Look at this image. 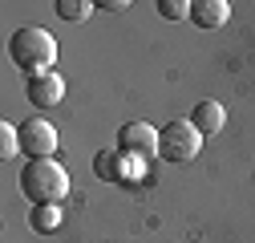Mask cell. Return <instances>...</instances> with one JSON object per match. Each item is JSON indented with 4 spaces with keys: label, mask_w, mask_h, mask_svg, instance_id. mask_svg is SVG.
I'll return each instance as SVG.
<instances>
[{
    "label": "cell",
    "mask_w": 255,
    "mask_h": 243,
    "mask_svg": "<svg viewBox=\"0 0 255 243\" xmlns=\"http://www.w3.org/2000/svg\"><path fill=\"white\" fill-rule=\"evenodd\" d=\"M166 20H190V0H158L154 4Z\"/></svg>",
    "instance_id": "cell-12"
},
{
    "label": "cell",
    "mask_w": 255,
    "mask_h": 243,
    "mask_svg": "<svg viewBox=\"0 0 255 243\" xmlns=\"http://www.w3.org/2000/svg\"><path fill=\"white\" fill-rule=\"evenodd\" d=\"M227 20H231V4H227V0H190V24L223 28Z\"/></svg>",
    "instance_id": "cell-7"
},
{
    "label": "cell",
    "mask_w": 255,
    "mask_h": 243,
    "mask_svg": "<svg viewBox=\"0 0 255 243\" xmlns=\"http://www.w3.org/2000/svg\"><path fill=\"white\" fill-rule=\"evenodd\" d=\"M24 94H28V102H33L37 110H53V106H61V98H65V81H61V73H41V77L24 81Z\"/></svg>",
    "instance_id": "cell-6"
},
{
    "label": "cell",
    "mask_w": 255,
    "mask_h": 243,
    "mask_svg": "<svg viewBox=\"0 0 255 243\" xmlns=\"http://www.w3.org/2000/svg\"><path fill=\"white\" fill-rule=\"evenodd\" d=\"M93 8H106V12H122V8H130V0H98Z\"/></svg>",
    "instance_id": "cell-14"
},
{
    "label": "cell",
    "mask_w": 255,
    "mask_h": 243,
    "mask_svg": "<svg viewBox=\"0 0 255 243\" xmlns=\"http://www.w3.org/2000/svg\"><path fill=\"white\" fill-rule=\"evenodd\" d=\"M28 227L41 231V235L57 231L61 227V207H33V211H28Z\"/></svg>",
    "instance_id": "cell-9"
},
{
    "label": "cell",
    "mask_w": 255,
    "mask_h": 243,
    "mask_svg": "<svg viewBox=\"0 0 255 243\" xmlns=\"http://www.w3.org/2000/svg\"><path fill=\"white\" fill-rule=\"evenodd\" d=\"M20 195L33 207H61L69 195V170L57 158H37L20 170Z\"/></svg>",
    "instance_id": "cell-2"
},
{
    "label": "cell",
    "mask_w": 255,
    "mask_h": 243,
    "mask_svg": "<svg viewBox=\"0 0 255 243\" xmlns=\"http://www.w3.org/2000/svg\"><path fill=\"white\" fill-rule=\"evenodd\" d=\"M199 150H203V134L190 126L186 118H174V122H166V126L158 130V158L182 166V162L195 158Z\"/></svg>",
    "instance_id": "cell-3"
},
{
    "label": "cell",
    "mask_w": 255,
    "mask_h": 243,
    "mask_svg": "<svg viewBox=\"0 0 255 243\" xmlns=\"http://www.w3.org/2000/svg\"><path fill=\"white\" fill-rule=\"evenodd\" d=\"M20 150L28 158H53L57 154V126L53 122H45V118H28V122H20Z\"/></svg>",
    "instance_id": "cell-5"
},
{
    "label": "cell",
    "mask_w": 255,
    "mask_h": 243,
    "mask_svg": "<svg viewBox=\"0 0 255 243\" xmlns=\"http://www.w3.org/2000/svg\"><path fill=\"white\" fill-rule=\"evenodd\" d=\"M20 154V126H12V122H0V158L12 162Z\"/></svg>",
    "instance_id": "cell-10"
},
{
    "label": "cell",
    "mask_w": 255,
    "mask_h": 243,
    "mask_svg": "<svg viewBox=\"0 0 255 243\" xmlns=\"http://www.w3.org/2000/svg\"><path fill=\"white\" fill-rule=\"evenodd\" d=\"M190 126H195L203 138H215L223 126H227V110H223L219 102H211V98H207V102H199L195 110H190Z\"/></svg>",
    "instance_id": "cell-8"
},
{
    "label": "cell",
    "mask_w": 255,
    "mask_h": 243,
    "mask_svg": "<svg viewBox=\"0 0 255 243\" xmlns=\"http://www.w3.org/2000/svg\"><path fill=\"white\" fill-rule=\"evenodd\" d=\"M118 154L134 158L138 166H146L158 154V130L146 126V122H126V126L118 130Z\"/></svg>",
    "instance_id": "cell-4"
},
{
    "label": "cell",
    "mask_w": 255,
    "mask_h": 243,
    "mask_svg": "<svg viewBox=\"0 0 255 243\" xmlns=\"http://www.w3.org/2000/svg\"><path fill=\"white\" fill-rule=\"evenodd\" d=\"M98 178H106V182L122 178L118 174V150H102V154H98Z\"/></svg>",
    "instance_id": "cell-13"
},
{
    "label": "cell",
    "mask_w": 255,
    "mask_h": 243,
    "mask_svg": "<svg viewBox=\"0 0 255 243\" xmlns=\"http://www.w3.org/2000/svg\"><path fill=\"white\" fill-rule=\"evenodd\" d=\"M8 57H12V65L20 73L41 77V73H53V65H57V41H53L49 28L24 24V28H16L12 41H8Z\"/></svg>",
    "instance_id": "cell-1"
},
{
    "label": "cell",
    "mask_w": 255,
    "mask_h": 243,
    "mask_svg": "<svg viewBox=\"0 0 255 243\" xmlns=\"http://www.w3.org/2000/svg\"><path fill=\"white\" fill-rule=\"evenodd\" d=\"M57 16L69 20V24H81L89 16V4H85V0H57Z\"/></svg>",
    "instance_id": "cell-11"
}]
</instances>
